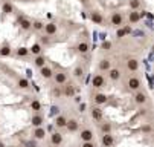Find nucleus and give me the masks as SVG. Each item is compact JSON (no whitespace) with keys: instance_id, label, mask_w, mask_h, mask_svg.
Wrapping results in <instances>:
<instances>
[{"instance_id":"f257e3e1","label":"nucleus","mask_w":154,"mask_h":147,"mask_svg":"<svg viewBox=\"0 0 154 147\" xmlns=\"http://www.w3.org/2000/svg\"><path fill=\"white\" fill-rule=\"evenodd\" d=\"M125 88L128 92H136V91L142 89V80L137 75H130L125 81Z\"/></svg>"},{"instance_id":"f03ea898","label":"nucleus","mask_w":154,"mask_h":147,"mask_svg":"<svg viewBox=\"0 0 154 147\" xmlns=\"http://www.w3.org/2000/svg\"><path fill=\"white\" fill-rule=\"evenodd\" d=\"M133 101H134L136 106L143 107V106H146V104H148L149 98H148V94H146L145 91L139 89V91H136V92H134V95H133Z\"/></svg>"},{"instance_id":"7ed1b4c3","label":"nucleus","mask_w":154,"mask_h":147,"mask_svg":"<svg viewBox=\"0 0 154 147\" xmlns=\"http://www.w3.org/2000/svg\"><path fill=\"white\" fill-rule=\"evenodd\" d=\"M124 20H125L124 14L121 11H116V12H112V15L108 18V23L113 28H119V26H124Z\"/></svg>"},{"instance_id":"20e7f679","label":"nucleus","mask_w":154,"mask_h":147,"mask_svg":"<svg viewBox=\"0 0 154 147\" xmlns=\"http://www.w3.org/2000/svg\"><path fill=\"white\" fill-rule=\"evenodd\" d=\"M90 85H92V88H95V89H102V88L107 86V80H105V77L99 72V74H95V75L92 77Z\"/></svg>"},{"instance_id":"39448f33","label":"nucleus","mask_w":154,"mask_h":147,"mask_svg":"<svg viewBox=\"0 0 154 147\" xmlns=\"http://www.w3.org/2000/svg\"><path fill=\"white\" fill-rule=\"evenodd\" d=\"M52 80H54V83H55L57 86H63V85L67 83L69 75H67V72H64V71H57V72H54Z\"/></svg>"},{"instance_id":"423d86ee","label":"nucleus","mask_w":154,"mask_h":147,"mask_svg":"<svg viewBox=\"0 0 154 147\" xmlns=\"http://www.w3.org/2000/svg\"><path fill=\"white\" fill-rule=\"evenodd\" d=\"M122 69H119V68H110L108 71H107V78L110 80V81H113V83H118V81H121L122 80Z\"/></svg>"},{"instance_id":"0eeeda50","label":"nucleus","mask_w":154,"mask_h":147,"mask_svg":"<svg viewBox=\"0 0 154 147\" xmlns=\"http://www.w3.org/2000/svg\"><path fill=\"white\" fill-rule=\"evenodd\" d=\"M78 132H79L78 138H79L81 142H82V141H95V132H93L90 127H84V129H81V130H78Z\"/></svg>"},{"instance_id":"6e6552de","label":"nucleus","mask_w":154,"mask_h":147,"mask_svg":"<svg viewBox=\"0 0 154 147\" xmlns=\"http://www.w3.org/2000/svg\"><path fill=\"white\" fill-rule=\"evenodd\" d=\"M89 51H90V43L87 40H79L75 46V52L78 55H85V54H89Z\"/></svg>"},{"instance_id":"1a4fd4ad","label":"nucleus","mask_w":154,"mask_h":147,"mask_svg":"<svg viewBox=\"0 0 154 147\" xmlns=\"http://www.w3.org/2000/svg\"><path fill=\"white\" fill-rule=\"evenodd\" d=\"M116 144V138L113 136V133H101V145L102 147H115Z\"/></svg>"},{"instance_id":"9d476101","label":"nucleus","mask_w":154,"mask_h":147,"mask_svg":"<svg viewBox=\"0 0 154 147\" xmlns=\"http://www.w3.org/2000/svg\"><path fill=\"white\" fill-rule=\"evenodd\" d=\"M108 101V95L104 92H95L92 95V103L95 106H104V104Z\"/></svg>"},{"instance_id":"9b49d317","label":"nucleus","mask_w":154,"mask_h":147,"mask_svg":"<svg viewBox=\"0 0 154 147\" xmlns=\"http://www.w3.org/2000/svg\"><path fill=\"white\" fill-rule=\"evenodd\" d=\"M139 66H140V63L136 57H128L127 61H125V68H127L128 72H137Z\"/></svg>"},{"instance_id":"f8f14e48","label":"nucleus","mask_w":154,"mask_h":147,"mask_svg":"<svg viewBox=\"0 0 154 147\" xmlns=\"http://www.w3.org/2000/svg\"><path fill=\"white\" fill-rule=\"evenodd\" d=\"M63 141H64V135L61 132H58V130L52 132L51 136H49V142H51L52 147H60L63 144Z\"/></svg>"},{"instance_id":"ddd939ff","label":"nucleus","mask_w":154,"mask_h":147,"mask_svg":"<svg viewBox=\"0 0 154 147\" xmlns=\"http://www.w3.org/2000/svg\"><path fill=\"white\" fill-rule=\"evenodd\" d=\"M66 130L69 133H76L79 130V121L76 118H67V123H66Z\"/></svg>"},{"instance_id":"4468645a","label":"nucleus","mask_w":154,"mask_h":147,"mask_svg":"<svg viewBox=\"0 0 154 147\" xmlns=\"http://www.w3.org/2000/svg\"><path fill=\"white\" fill-rule=\"evenodd\" d=\"M43 31H45V35H49V37H54L58 34V25L55 22H49V23H45L43 26Z\"/></svg>"},{"instance_id":"2eb2a0df","label":"nucleus","mask_w":154,"mask_h":147,"mask_svg":"<svg viewBox=\"0 0 154 147\" xmlns=\"http://www.w3.org/2000/svg\"><path fill=\"white\" fill-rule=\"evenodd\" d=\"M18 28L21 32H29L32 29V20L28 18V17H21L18 20Z\"/></svg>"},{"instance_id":"dca6fc26","label":"nucleus","mask_w":154,"mask_h":147,"mask_svg":"<svg viewBox=\"0 0 154 147\" xmlns=\"http://www.w3.org/2000/svg\"><path fill=\"white\" fill-rule=\"evenodd\" d=\"M102 109H101V106H93L90 107V118L93 120V121H98V123H101L102 121Z\"/></svg>"},{"instance_id":"f3484780","label":"nucleus","mask_w":154,"mask_h":147,"mask_svg":"<svg viewBox=\"0 0 154 147\" xmlns=\"http://www.w3.org/2000/svg\"><path fill=\"white\" fill-rule=\"evenodd\" d=\"M112 66H113L112 58H101L99 63H98V71H99V72H107Z\"/></svg>"},{"instance_id":"a211bd4d","label":"nucleus","mask_w":154,"mask_h":147,"mask_svg":"<svg viewBox=\"0 0 154 147\" xmlns=\"http://www.w3.org/2000/svg\"><path fill=\"white\" fill-rule=\"evenodd\" d=\"M46 129L43 127V126H40V127H34V130H32V138L34 139H37V141H43L46 138Z\"/></svg>"},{"instance_id":"6ab92c4d","label":"nucleus","mask_w":154,"mask_h":147,"mask_svg":"<svg viewBox=\"0 0 154 147\" xmlns=\"http://www.w3.org/2000/svg\"><path fill=\"white\" fill-rule=\"evenodd\" d=\"M90 22L93 23V25H102L104 23V15H102V12H99V11H90Z\"/></svg>"},{"instance_id":"aec40b11","label":"nucleus","mask_w":154,"mask_h":147,"mask_svg":"<svg viewBox=\"0 0 154 147\" xmlns=\"http://www.w3.org/2000/svg\"><path fill=\"white\" fill-rule=\"evenodd\" d=\"M40 71V77L43 78V80H52V75H54V69L51 68V66H48V65H45L43 68H40L38 69Z\"/></svg>"},{"instance_id":"412c9836","label":"nucleus","mask_w":154,"mask_h":147,"mask_svg":"<svg viewBox=\"0 0 154 147\" xmlns=\"http://www.w3.org/2000/svg\"><path fill=\"white\" fill-rule=\"evenodd\" d=\"M45 124V117H43L40 112H34L32 118H31V126L32 127H40V126Z\"/></svg>"},{"instance_id":"4be33fe9","label":"nucleus","mask_w":154,"mask_h":147,"mask_svg":"<svg viewBox=\"0 0 154 147\" xmlns=\"http://www.w3.org/2000/svg\"><path fill=\"white\" fill-rule=\"evenodd\" d=\"M0 9H2V14L3 15H12L15 12V8L11 2H8V0H5V2H2V6H0Z\"/></svg>"},{"instance_id":"5701e85b","label":"nucleus","mask_w":154,"mask_h":147,"mask_svg":"<svg viewBox=\"0 0 154 147\" xmlns=\"http://www.w3.org/2000/svg\"><path fill=\"white\" fill-rule=\"evenodd\" d=\"M140 18H142V12H139V11H130L128 12V25L139 23Z\"/></svg>"},{"instance_id":"b1692460","label":"nucleus","mask_w":154,"mask_h":147,"mask_svg":"<svg viewBox=\"0 0 154 147\" xmlns=\"http://www.w3.org/2000/svg\"><path fill=\"white\" fill-rule=\"evenodd\" d=\"M66 123H67V117L63 115V113H60V115H57L54 118V126H55L57 129H64L66 127Z\"/></svg>"},{"instance_id":"393cba45","label":"nucleus","mask_w":154,"mask_h":147,"mask_svg":"<svg viewBox=\"0 0 154 147\" xmlns=\"http://www.w3.org/2000/svg\"><path fill=\"white\" fill-rule=\"evenodd\" d=\"M84 74H85V69H84L82 65H76V66L73 68V71H72V77H73L75 80H78V81H81V80L84 78Z\"/></svg>"},{"instance_id":"a878e982","label":"nucleus","mask_w":154,"mask_h":147,"mask_svg":"<svg viewBox=\"0 0 154 147\" xmlns=\"http://www.w3.org/2000/svg\"><path fill=\"white\" fill-rule=\"evenodd\" d=\"M29 109H31L32 112H41V109H43V104H41V101H40V100L32 98V100L29 101Z\"/></svg>"},{"instance_id":"bb28decb","label":"nucleus","mask_w":154,"mask_h":147,"mask_svg":"<svg viewBox=\"0 0 154 147\" xmlns=\"http://www.w3.org/2000/svg\"><path fill=\"white\" fill-rule=\"evenodd\" d=\"M45 65H48V63H46V57L43 55V54L35 55V58H34V66H35L37 69H40V68H43Z\"/></svg>"},{"instance_id":"cd10ccee","label":"nucleus","mask_w":154,"mask_h":147,"mask_svg":"<svg viewBox=\"0 0 154 147\" xmlns=\"http://www.w3.org/2000/svg\"><path fill=\"white\" fill-rule=\"evenodd\" d=\"M131 32V28L130 26H125V28H122V26H119V28H116V37L118 38H124L127 34H130Z\"/></svg>"},{"instance_id":"c85d7f7f","label":"nucleus","mask_w":154,"mask_h":147,"mask_svg":"<svg viewBox=\"0 0 154 147\" xmlns=\"http://www.w3.org/2000/svg\"><path fill=\"white\" fill-rule=\"evenodd\" d=\"M14 52H12V48L9 45H3L0 46V57H11Z\"/></svg>"},{"instance_id":"c756f323","label":"nucleus","mask_w":154,"mask_h":147,"mask_svg":"<svg viewBox=\"0 0 154 147\" xmlns=\"http://www.w3.org/2000/svg\"><path fill=\"white\" fill-rule=\"evenodd\" d=\"M17 88L21 89V91H28L31 88V85H29V81L26 78H18L17 80Z\"/></svg>"},{"instance_id":"7c9ffc66","label":"nucleus","mask_w":154,"mask_h":147,"mask_svg":"<svg viewBox=\"0 0 154 147\" xmlns=\"http://www.w3.org/2000/svg\"><path fill=\"white\" fill-rule=\"evenodd\" d=\"M63 94H64L66 97L72 98V97L75 95V88H73L72 85H67V83H66V86H63Z\"/></svg>"},{"instance_id":"2f4dec72","label":"nucleus","mask_w":154,"mask_h":147,"mask_svg":"<svg viewBox=\"0 0 154 147\" xmlns=\"http://www.w3.org/2000/svg\"><path fill=\"white\" fill-rule=\"evenodd\" d=\"M142 5V0H128V8L130 11H139Z\"/></svg>"},{"instance_id":"473e14b6","label":"nucleus","mask_w":154,"mask_h":147,"mask_svg":"<svg viewBox=\"0 0 154 147\" xmlns=\"http://www.w3.org/2000/svg\"><path fill=\"white\" fill-rule=\"evenodd\" d=\"M29 49V54H32L34 57L35 55H38V54H41V51H43V46L40 45V43H34L31 48H28Z\"/></svg>"},{"instance_id":"72a5a7b5","label":"nucleus","mask_w":154,"mask_h":147,"mask_svg":"<svg viewBox=\"0 0 154 147\" xmlns=\"http://www.w3.org/2000/svg\"><path fill=\"white\" fill-rule=\"evenodd\" d=\"M99 130H101V133H110V132H112V124L101 121V124H99Z\"/></svg>"},{"instance_id":"f704fd0d","label":"nucleus","mask_w":154,"mask_h":147,"mask_svg":"<svg viewBox=\"0 0 154 147\" xmlns=\"http://www.w3.org/2000/svg\"><path fill=\"white\" fill-rule=\"evenodd\" d=\"M43 26H45V23H43L41 20H38V18L32 20V29H34V31L41 32V31H43Z\"/></svg>"},{"instance_id":"c9c22d12","label":"nucleus","mask_w":154,"mask_h":147,"mask_svg":"<svg viewBox=\"0 0 154 147\" xmlns=\"http://www.w3.org/2000/svg\"><path fill=\"white\" fill-rule=\"evenodd\" d=\"M15 55H17V57H20V58H25V57H28V55H29V49H28V48H25V46H21V48H18V49L15 51Z\"/></svg>"},{"instance_id":"e433bc0d","label":"nucleus","mask_w":154,"mask_h":147,"mask_svg":"<svg viewBox=\"0 0 154 147\" xmlns=\"http://www.w3.org/2000/svg\"><path fill=\"white\" fill-rule=\"evenodd\" d=\"M25 147H38V144H37V139H28L26 142H25Z\"/></svg>"},{"instance_id":"4c0bfd02","label":"nucleus","mask_w":154,"mask_h":147,"mask_svg":"<svg viewBox=\"0 0 154 147\" xmlns=\"http://www.w3.org/2000/svg\"><path fill=\"white\" fill-rule=\"evenodd\" d=\"M81 147H96V142L95 141H82Z\"/></svg>"},{"instance_id":"58836bf2","label":"nucleus","mask_w":154,"mask_h":147,"mask_svg":"<svg viewBox=\"0 0 154 147\" xmlns=\"http://www.w3.org/2000/svg\"><path fill=\"white\" fill-rule=\"evenodd\" d=\"M49 43H51V37H49V35H43V37H41V43H40V45L43 46V45H49Z\"/></svg>"},{"instance_id":"ea45409f","label":"nucleus","mask_w":154,"mask_h":147,"mask_svg":"<svg viewBox=\"0 0 154 147\" xmlns=\"http://www.w3.org/2000/svg\"><path fill=\"white\" fill-rule=\"evenodd\" d=\"M102 48H104L105 51H110V48H112V43H110V41H104V43H102Z\"/></svg>"},{"instance_id":"a19ab883","label":"nucleus","mask_w":154,"mask_h":147,"mask_svg":"<svg viewBox=\"0 0 154 147\" xmlns=\"http://www.w3.org/2000/svg\"><path fill=\"white\" fill-rule=\"evenodd\" d=\"M0 147H6V144H5L3 141H0Z\"/></svg>"},{"instance_id":"79ce46f5","label":"nucleus","mask_w":154,"mask_h":147,"mask_svg":"<svg viewBox=\"0 0 154 147\" xmlns=\"http://www.w3.org/2000/svg\"><path fill=\"white\" fill-rule=\"evenodd\" d=\"M12 2H21V0H12Z\"/></svg>"},{"instance_id":"37998d69","label":"nucleus","mask_w":154,"mask_h":147,"mask_svg":"<svg viewBox=\"0 0 154 147\" xmlns=\"http://www.w3.org/2000/svg\"><path fill=\"white\" fill-rule=\"evenodd\" d=\"M6 147H15V145H6Z\"/></svg>"},{"instance_id":"c03bdc74","label":"nucleus","mask_w":154,"mask_h":147,"mask_svg":"<svg viewBox=\"0 0 154 147\" xmlns=\"http://www.w3.org/2000/svg\"><path fill=\"white\" fill-rule=\"evenodd\" d=\"M34 2H41V0H34Z\"/></svg>"}]
</instances>
